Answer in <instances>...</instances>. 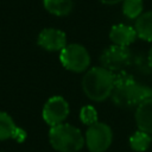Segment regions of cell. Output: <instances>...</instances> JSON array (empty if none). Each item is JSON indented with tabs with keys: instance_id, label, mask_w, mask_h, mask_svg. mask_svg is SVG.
<instances>
[{
	"instance_id": "obj_1",
	"label": "cell",
	"mask_w": 152,
	"mask_h": 152,
	"mask_svg": "<svg viewBox=\"0 0 152 152\" xmlns=\"http://www.w3.org/2000/svg\"><path fill=\"white\" fill-rule=\"evenodd\" d=\"M110 97L116 106L131 108L137 107L146 99L152 97V89L138 83L132 75L120 71L115 74L114 89Z\"/></svg>"
},
{
	"instance_id": "obj_2",
	"label": "cell",
	"mask_w": 152,
	"mask_h": 152,
	"mask_svg": "<svg viewBox=\"0 0 152 152\" xmlns=\"http://www.w3.org/2000/svg\"><path fill=\"white\" fill-rule=\"evenodd\" d=\"M115 74L103 66H94L86 71L81 87L84 95L94 102H102L112 96Z\"/></svg>"
},
{
	"instance_id": "obj_3",
	"label": "cell",
	"mask_w": 152,
	"mask_h": 152,
	"mask_svg": "<svg viewBox=\"0 0 152 152\" xmlns=\"http://www.w3.org/2000/svg\"><path fill=\"white\" fill-rule=\"evenodd\" d=\"M49 141L58 152H78L86 144L81 131L70 124H59L50 127Z\"/></svg>"
},
{
	"instance_id": "obj_4",
	"label": "cell",
	"mask_w": 152,
	"mask_h": 152,
	"mask_svg": "<svg viewBox=\"0 0 152 152\" xmlns=\"http://www.w3.org/2000/svg\"><path fill=\"white\" fill-rule=\"evenodd\" d=\"M59 62L66 70L78 74L89 69L90 55L83 45L71 43L59 52Z\"/></svg>"
},
{
	"instance_id": "obj_5",
	"label": "cell",
	"mask_w": 152,
	"mask_h": 152,
	"mask_svg": "<svg viewBox=\"0 0 152 152\" xmlns=\"http://www.w3.org/2000/svg\"><path fill=\"white\" fill-rule=\"evenodd\" d=\"M84 141L90 152H106L112 145L113 131L107 124L97 121L88 126Z\"/></svg>"
},
{
	"instance_id": "obj_6",
	"label": "cell",
	"mask_w": 152,
	"mask_h": 152,
	"mask_svg": "<svg viewBox=\"0 0 152 152\" xmlns=\"http://www.w3.org/2000/svg\"><path fill=\"white\" fill-rule=\"evenodd\" d=\"M101 66L108 69L112 72L124 71L131 63V51L126 46L110 45L106 48L100 56Z\"/></svg>"
},
{
	"instance_id": "obj_7",
	"label": "cell",
	"mask_w": 152,
	"mask_h": 152,
	"mask_svg": "<svg viewBox=\"0 0 152 152\" xmlns=\"http://www.w3.org/2000/svg\"><path fill=\"white\" fill-rule=\"evenodd\" d=\"M70 113V107L68 101L62 96H52L48 99V101L44 103L42 116L43 120L50 126H56L59 124H63L64 120L68 118Z\"/></svg>"
},
{
	"instance_id": "obj_8",
	"label": "cell",
	"mask_w": 152,
	"mask_h": 152,
	"mask_svg": "<svg viewBox=\"0 0 152 152\" xmlns=\"http://www.w3.org/2000/svg\"><path fill=\"white\" fill-rule=\"evenodd\" d=\"M37 44L46 51L61 52L66 46V34L62 30L48 27L39 32L37 38Z\"/></svg>"
},
{
	"instance_id": "obj_9",
	"label": "cell",
	"mask_w": 152,
	"mask_h": 152,
	"mask_svg": "<svg viewBox=\"0 0 152 152\" xmlns=\"http://www.w3.org/2000/svg\"><path fill=\"white\" fill-rule=\"evenodd\" d=\"M137 37L135 28L125 24H116L109 31V39L114 45L119 46L128 48L137 39Z\"/></svg>"
},
{
	"instance_id": "obj_10",
	"label": "cell",
	"mask_w": 152,
	"mask_h": 152,
	"mask_svg": "<svg viewBox=\"0 0 152 152\" xmlns=\"http://www.w3.org/2000/svg\"><path fill=\"white\" fill-rule=\"evenodd\" d=\"M134 120L138 129L152 135V97L146 99L135 107Z\"/></svg>"
},
{
	"instance_id": "obj_11",
	"label": "cell",
	"mask_w": 152,
	"mask_h": 152,
	"mask_svg": "<svg viewBox=\"0 0 152 152\" xmlns=\"http://www.w3.org/2000/svg\"><path fill=\"white\" fill-rule=\"evenodd\" d=\"M12 138L21 141L25 139V132L17 127L14 120L8 113L0 110V140H7Z\"/></svg>"
},
{
	"instance_id": "obj_12",
	"label": "cell",
	"mask_w": 152,
	"mask_h": 152,
	"mask_svg": "<svg viewBox=\"0 0 152 152\" xmlns=\"http://www.w3.org/2000/svg\"><path fill=\"white\" fill-rule=\"evenodd\" d=\"M134 28L140 39L152 42V11L144 12L141 15H139L135 20Z\"/></svg>"
},
{
	"instance_id": "obj_13",
	"label": "cell",
	"mask_w": 152,
	"mask_h": 152,
	"mask_svg": "<svg viewBox=\"0 0 152 152\" xmlns=\"http://www.w3.org/2000/svg\"><path fill=\"white\" fill-rule=\"evenodd\" d=\"M45 10L56 17H66L71 13L74 2L72 0H43Z\"/></svg>"
},
{
	"instance_id": "obj_14",
	"label": "cell",
	"mask_w": 152,
	"mask_h": 152,
	"mask_svg": "<svg viewBox=\"0 0 152 152\" xmlns=\"http://www.w3.org/2000/svg\"><path fill=\"white\" fill-rule=\"evenodd\" d=\"M152 142V137L151 134L144 132V131H135L131 137H129V146L133 151L135 152H144L146 151Z\"/></svg>"
},
{
	"instance_id": "obj_15",
	"label": "cell",
	"mask_w": 152,
	"mask_h": 152,
	"mask_svg": "<svg viewBox=\"0 0 152 152\" xmlns=\"http://www.w3.org/2000/svg\"><path fill=\"white\" fill-rule=\"evenodd\" d=\"M144 2L142 0H124L122 1V13L128 19H137L142 14Z\"/></svg>"
},
{
	"instance_id": "obj_16",
	"label": "cell",
	"mask_w": 152,
	"mask_h": 152,
	"mask_svg": "<svg viewBox=\"0 0 152 152\" xmlns=\"http://www.w3.org/2000/svg\"><path fill=\"white\" fill-rule=\"evenodd\" d=\"M80 120L82 121V124L90 126L95 122L99 121V115H97V110L94 106L91 104H86L81 108L80 110Z\"/></svg>"
},
{
	"instance_id": "obj_17",
	"label": "cell",
	"mask_w": 152,
	"mask_h": 152,
	"mask_svg": "<svg viewBox=\"0 0 152 152\" xmlns=\"http://www.w3.org/2000/svg\"><path fill=\"white\" fill-rule=\"evenodd\" d=\"M99 1L104 4V5H116V4H119V2H121L124 0H99Z\"/></svg>"
},
{
	"instance_id": "obj_18",
	"label": "cell",
	"mask_w": 152,
	"mask_h": 152,
	"mask_svg": "<svg viewBox=\"0 0 152 152\" xmlns=\"http://www.w3.org/2000/svg\"><path fill=\"white\" fill-rule=\"evenodd\" d=\"M147 62H148V65L152 68V46L148 51V55H147Z\"/></svg>"
}]
</instances>
